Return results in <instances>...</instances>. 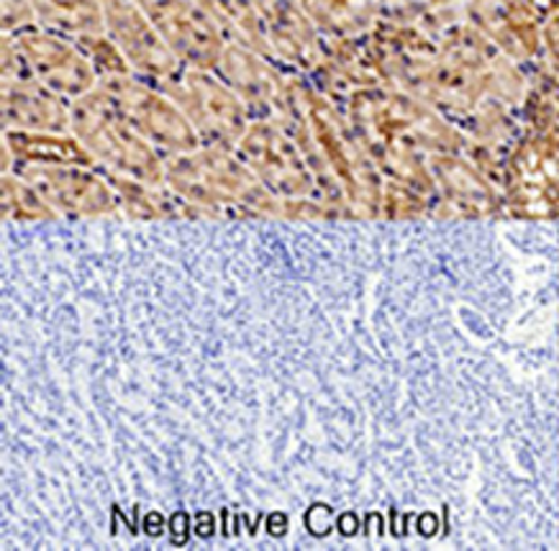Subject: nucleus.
Masks as SVG:
<instances>
[{
    "mask_svg": "<svg viewBox=\"0 0 559 551\" xmlns=\"http://www.w3.org/2000/svg\"><path fill=\"white\" fill-rule=\"evenodd\" d=\"M13 55L21 62V70H28L55 91L78 93L91 83L85 57L55 34H19Z\"/></svg>",
    "mask_w": 559,
    "mask_h": 551,
    "instance_id": "f257e3e1",
    "label": "nucleus"
},
{
    "mask_svg": "<svg viewBox=\"0 0 559 551\" xmlns=\"http://www.w3.org/2000/svg\"><path fill=\"white\" fill-rule=\"evenodd\" d=\"M106 32L139 68L167 70L173 64V49L165 36L134 0H106Z\"/></svg>",
    "mask_w": 559,
    "mask_h": 551,
    "instance_id": "f03ea898",
    "label": "nucleus"
},
{
    "mask_svg": "<svg viewBox=\"0 0 559 551\" xmlns=\"http://www.w3.org/2000/svg\"><path fill=\"white\" fill-rule=\"evenodd\" d=\"M80 129H83V136L91 142L95 149H100L108 159H114L116 165L129 167L134 172L152 175V154L144 149V146L136 144V139L129 134L127 127L121 121H116L108 110L103 106L93 103V106H85L78 116Z\"/></svg>",
    "mask_w": 559,
    "mask_h": 551,
    "instance_id": "7ed1b4c3",
    "label": "nucleus"
},
{
    "mask_svg": "<svg viewBox=\"0 0 559 551\" xmlns=\"http://www.w3.org/2000/svg\"><path fill=\"white\" fill-rule=\"evenodd\" d=\"M519 195L524 208L542 213L559 197V152L549 146H532L516 165Z\"/></svg>",
    "mask_w": 559,
    "mask_h": 551,
    "instance_id": "20e7f679",
    "label": "nucleus"
},
{
    "mask_svg": "<svg viewBox=\"0 0 559 551\" xmlns=\"http://www.w3.org/2000/svg\"><path fill=\"white\" fill-rule=\"evenodd\" d=\"M36 21L55 34L87 36L106 28V0H32Z\"/></svg>",
    "mask_w": 559,
    "mask_h": 551,
    "instance_id": "39448f33",
    "label": "nucleus"
},
{
    "mask_svg": "<svg viewBox=\"0 0 559 551\" xmlns=\"http://www.w3.org/2000/svg\"><path fill=\"white\" fill-rule=\"evenodd\" d=\"M116 100L121 103L123 110L129 113V119L134 121V127L144 134H150L157 142L178 144L190 142V131L186 123L178 119V113L165 103L146 98V95L134 85H121V91L116 93Z\"/></svg>",
    "mask_w": 559,
    "mask_h": 551,
    "instance_id": "423d86ee",
    "label": "nucleus"
},
{
    "mask_svg": "<svg viewBox=\"0 0 559 551\" xmlns=\"http://www.w3.org/2000/svg\"><path fill=\"white\" fill-rule=\"evenodd\" d=\"M39 182L44 188V193L55 197L57 203L64 205H91L100 201V193L95 190L91 182L80 175H70V172H41Z\"/></svg>",
    "mask_w": 559,
    "mask_h": 551,
    "instance_id": "0eeeda50",
    "label": "nucleus"
},
{
    "mask_svg": "<svg viewBox=\"0 0 559 551\" xmlns=\"http://www.w3.org/2000/svg\"><path fill=\"white\" fill-rule=\"evenodd\" d=\"M9 116L24 127H57L60 121L55 103L36 93H19L9 98Z\"/></svg>",
    "mask_w": 559,
    "mask_h": 551,
    "instance_id": "6e6552de",
    "label": "nucleus"
},
{
    "mask_svg": "<svg viewBox=\"0 0 559 551\" xmlns=\"http://www.w3.org/2000/svg\"><path fill=\"white\" fill-rule=\"evenodd\" d=\"M36 13L32 9V0H3V24L5 32H26L32 26Z\"/></svg>",
    "mask_w": 559,
    "mask_h": 551,
    "instance_id": "1a4fd4ad",
    "label": "nucleus"
},
{
    "mask_svg": "<svg viewBox=\"0 0 559 551\" xmlns=\"http://www.w3.org/2000/svg\"><path fill=\"white\" fill-rule=\"evenodd\" d=\"M134 3H139V5H144V3H146V0H134Z\"/></svg>",
    "mask_w": 559,
    "mask_h": 551,
    "instance_id": "9d476101",
    "label": "nucleus"
}]
</instances>
